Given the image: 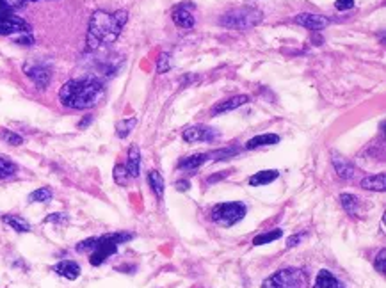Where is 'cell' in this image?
<instances>
[{
	"instance_id": "6da1fadb",
	"label": "cell",
	"mask_w": 386,
	"mask_h": 288,
	"mask_svg": "<svg viewBox=\"0 0 386 288\" xmlns=\"http://www.w3.org/2000/svg\"><path fill=\"white\" fill-rule=\"evenodd\" d=\"M128 20L126 11H116V13H105L96 11L91 16L88 31V50H96L102 45H111L118 39Z\"/></svg>"
},
{
	"instance_id": "7a4b0ae2",
	"label": "cell",
	"mask_w": 386,
	"mask_h": 288,
	"mask_svg": "<svg viewBox=\"0 0 386 288\" xmlns=\"http://www.w3.org/2000/svg\"><path fill=\"white\" fill-rule=\"evenodd\" d=\"M103 98L102 82L95 78H77L70 80L59 91V100L68 108H89L95 107Z\"/></svg>"
},
{
	"instance_id": "3957f363",
	"label": "cell",
	"mask_w": 386,
	"mask_h": 288,
	"mask_svg": "<svg viewBox=\"0 0 386 288\" xmlns=\"http://www.w3.org/2000/svg\"><path fill=\"white\" fill-rule=\"evenodd\" d=\"M132 237H134L132 233H111L105 235V237H100L98 242H96L95 251L91 253V258H89L91 265H95V267L102 265L109 256H112V254L118 251L119 244L132 240Z\"/></svg>"
},
{
	"instance_id": "277c9868",
	"label": "cell",
	"mask_w": 386,
	"mask_h": 288,
	"mask_svg": "<svg viewBox=\"0 0 386 288\" xmlns=\"http://www.w3.org/2000/svg\"><path fill=\"white\" fill-rule=\"evenodd\" d=\"M262 13L256 9H249V7H241L226 13L221 18V25L228 29H235V31H247V29L254 27L262 21Z\"/></svg>"
},
{
	"instance_id": "5b68a950",
	"label": "cell",
	"mask_w": 386,
	"mask_h": 288,
	"mask_svg": "<svg viewBox=\"0 0 386 288\" xmlns=\"http://www.w3.org/2000/svg\"><path fill=\"white\" fill-rule=\"evenodd\" d=\"M247 208L244 203H219L212 208V220L224 228H231L233 224H237L239 220L244 219Z\"/></svg>"
},
{
	"instance_id": "8992f818",
	"label": "cell",
	"mask_w": 386,
	"mask_h": 288,
	"mask_svg": "<svg viewBox=\"0 0 386 288\" xmlns=\"http://www.w3.org/2000/svg\"><path fill=\"white\" fill-rule=\"evenodd\" d=\"M0 34L2 36H22L31 34V25L20 18L13 9L0 4Z\"/></svg>"
},
{
	"instance_id": "52a82bcc",
	"label": "cell",
	"mask_w": 386,
	"mask_h": 288,
	"mask_svg": "<svg viewBox=\"0 0 386 288\" xmlns=\"http://www.w3.org/2000/svg\"><path fill=\"white\" fill-rule=\"evenodd\" d=\"M219 134L213 128H208V126L203 125H196V126H189L187 130H183V141L187 143H200V141H205V143H212L216 141V137Z\"/></svg>"
},
{
	"instance_id": "ba28073f",
	"label": "cell",
	"mask_w": 386,
	"mask_h": 288,
	"mask_svg": "<svg viewBox=\"0 0 386 288\" xmlns=\"http://www.w3.org/2000/svg\"><path fill=\"white\" fill-rule=\"evenodd\" d=\"M295 24L306 27L310 31H322L329 25V18L322 16V14H313V13H303L295 16Z\"/></svg>"
},
{
	"instance_id": "9c48e42d",
	"label": "cell",
	"mask_w": 386,
	"mask_h": 288,
	"mask_svg": "<svg viewBox=\"0 0 386 288\" xmlns=\"http://www.w3.org/2000/svg\"><path fill=\"white\" fill-rule=\"evenodd\" d=\"M24 70H25V75H27L29 78H32L34 84L39 89L47 87V84L50 82L52 73L45 64H36V62H34V64H25Z\"/></svg>"
},
{
	"instance_id": "30bf717a",
	"label": "cell",
	"mask_w": 386,
	"mask_h": 288,
	"mask_svg": "<svg viewBox=\"0 0 386 288\" xmlns=\"http://www.w3.org/2000/svg\"><path fill=\"white\" fill-rule=\"evenodd\" d=\"M173 21L182 29H192L194 27L196 18H194L192 11H190V4H182L180 7H176V9L173 11Z\"/></svg>"
},
{
	"instance_id": "8fae6325",
	"label": "cell",
	"mask_w": 386,
	"mask_h": 288,
	"mask_svg": "<svg viewBox=\"0 0 386 288\" xmlns=\"http://www.w3.org/2000/svg\"><path fill=\"white\" fill-rule=\"evenodd\" d=\"M52 271L57 272V274L62 276V278L73 281V279H77L78 276H80V265L73 260H62V261H59V263H55L54 267H52Z\"/></svg>"
},
{
	"instance_id": "7c38bea8",
	"label": "cell",
	"mask_w": 386,
	"mask_h": 288,
	"mask_svg": "<svg viewBox=\"0 0 386 288\" xmlns=\"http://www.w3.org/2000/svg\"><path fill=\"white\" fill-rule=\"evenodd\" d=\"M247 102H249V96L247 95H239V96H233V98H228L224 100V102L217 103V105L212 108V116H219V114H224V112L235 110V108L246 105Z\"/></svg>"
},
{
	"instance_id": "4fadbf2b",
	"label": "cell",
	"mask_w": 386,
	"mask_h": 288,
	"mask_svg": "<svg viewBox=\"0 0 386 288\" xmlns=\"http://www.w3.org/2000/svg\"><path fill=\"white\" fill-rule=\"evenodd\" d=\"M295 274H297L295 271H280L265 279L262 288H288V283L294 279Z\"/></svg>"
},
{
	"instance_id": "5bb4252c",
	"label": "cell",
	"mask_w": 386,
	"mask_h": 288,
	"mask_svg": "<svg viewBox=\"0 0 386 288\" xmlns=\"http://www.w3.org/2000/svg\"><path fill=\"white\" fill-rule=\"evenodd\" d=\"M126 171H128L130 178H137L141 171V151L137 146H130L128 149V160H126Z\"/></svg>"
},
{
	"instance_id": "9a60e30c",
	"label": "cell",
	"mask_w": 386,
	"mask_h": 288,
	"mask_svg": "<svg viewBox=\"0 0 386 288\" xmlns=\"http://www.w3.org/2000/svg\"><path fill=\"white\" fill-rule=\"evenodd\" d=\"M278 176H280V171L267 169V171H258V173H254L247 182H249L251 187H262V185H269V183H272Z\"/></svg>"
},
{
	"instance_id": "2e32d148",
	"label": "cell",
	"mask_w": 386,
	"mask_h": 288,
	"mask_svg": "<svg viewBox=\"0 0 386 288\" xmlns=\"http://www.w3.org/2000/svg\"><path fill=\"white\" fill-rule=\"evenodd\" d=\"M333 166L336 169V174L344 180H349V178L354 176V166L349 162V160L342 159L340 155H333Z\"/></svg>"
},
{
	"instance_id": "e0dca14e",
	"label": "cell",
	"mask_w": 386,
	"mask_h": 288,
	"mask_svg": "<svg viewBox=\"0 0 386 288\" xmlns=\"http://www.w3.org/2000/svg\"><path fill=\"white\" fill-rule=\"evenodd\" d=\"M280 137L276 134H262V136H254L253 139H249L246 143L247 149H256V148H264V146H271V144H278Z\"/></svg>"
},
{
	"instance_id": "ac0fdd59",
	"label": "cell",
	"mask_w": 386,
	"mask_h": 288,
	"mask_svg": "<svg viewBox=\"0 0 386 288\" xmlns=\"http://www.w3.org/2000/svg\"><path fill=\"white\" fill-rule=\"evenodd\" d=\"M313 288H346V286H344L342 283H340L338 279L331 274V272L324 269V271H320L317 274L315 286H313Z\"/></svg>"
},
{
	"instance_id": "d6986e66",
	"label": "cell",
	"mask_w": 386,
	"mask_h": 288,
	"mask_svg": "<svg viewBox=\"0 0 386 288\" xmlns=\"http://www.w3.org/2000/svg\"><path fill=\"white\" fill-rule=\"evenodd\" d=\"M208 159H210V155H207V153H196V155L185 157V159L180 160L178 167L180 169H198V167L203 166Z\"/></svg>"
},
{
	"instance_id": "ffe728a7",
	"label": "cell",
	"mask_w": 386,
	"mask_h": 288,
	"mask_svg": "<svg viewBox=\"0 0 386 288\" xmlns=\"http://www.w3.org/2000/svg\"><path fill=\"white\" fill-rule=\"evenodd\" d=\"M361 187L367 190H376V192H383L386 189V176L384 174H374V176L363 178Z\"/></svg>"
},
{
	"instance_id": "44dd1931",
	"label": "cell",
	"mask_w": 386,
	"mask_h": 288,
	"mask_svg": "<svg viewBox=\"0 0 386 288\" xmlns=\"http://www.w3.org/2000/svg\"><path fill=\"white\" fill-rule=\"evenodd\" d=\"M2 220L7 224V226L13 228L14 231H20V233H27V231H31V224L20 215H4Z\"/></svg>"
},
{
	"instance_id": "7402d4cb",
	"label": "cell",
	"mask_w": 386,
	"mask_h": 288,
	"mask_svg": "<svg viewBox=\"0 0 386 288\" xmlns=\"http://www.w3.org/2000/svg\"><path fill=\"white\" fill-rule=\"evenodd\" d=\"M148 183L152 187V190L157 194L159 197H162L164 189H166V183H164V178L159 171H149L148 173Z\"/></svg>"
},
{
	"instance_id": "603a6c76",
	"label": "cell",
	"mask_w": 386,
	"mask_h": 288,
	"mask_svg": "<svg viewBox=\"0 0 386 288\" xmlns=\"http://www.w3.org/2000/svg\"><path fill=\"white\" fill-rule=\"evenodd\" d=\"M340 203H342L344 210L347 212L349 215H356L358 214V197L354 196V194H349V192H344L340 194Z\"/></svg>"
},
{
	"instance_id": "cb8c5ba5",
	"label": "cell",
	"mask_w": 386,
	"mask_h": 288,
	"mask_svg": "<svg viewBox=\"0 0 386 288\" xmlns=\"http://www.w3.org/2000/svg\"><path fill=\"white\" fill-rule=\"evenodd\" d=\"M136 125H137V119L136 118L121 119V121L116 123V136L121 137V139H125V137H128L130 132L136 128Z\"/></svg>"
},
{
	"instance_id": "d4e9b609",
	"label": "cell",
	"mask_w": 386,
	"mask_h": 288,
	"mask_svg": "<svg viewBox=\"0 0 386 288\" xmlns=\"http://www.w3.org/2000/svg\"><path fill=\"white\" fill-rule=\"evenodd\" d=\"M283 235V231L281 230H272L269 231V233H262V235H256V237L253 238V244L254 246H264V244H269V242H274L278 240V238Z\"/></svg>"
},
{
	"instance_id": "484cf974",
	"label": "cell",
	"mask_w": 386,
	"mask_h": 288,
	"mask_svg": "<svg viewBox=\"0 0 386 288\" xmlns=\"http://www.w3.org/2000/svg\"><path fill=\"white\" fill-rule=\"evenodd\" d=\"M52 200V190L48 187H41V189L34 190V192L29 196V201L31 203H47V201Z\"/></svg>"
},
{
	"instance_id": "4316f807",
	"label": "cell",
	"mask_w": 386,
	"mask_h": 288,
	"mask_svg": "<svg viewBox=\"0 0 386 288\" xmlns=\"http://www.w3.org/2000/svg\"><path fill=\"white\" fill-rule=\"evenodd\" d=\"M14 173H16V166H14L11 160H7V159H4V157H0V180L13 176Z\"/></svg>"
},
{
	"instance_id": "83f0119b",
	"label": "cell",
	"mask_w": 386,
	"mask_h": 288,
	"mask_svg": "<svg viewBox=\"0 0 386 288\" xmlns=\"http://www.w3.org/2000/svg\"><path fill=\"white\" fill-rule=\"evenodd\" d=\"M128 171H126L125 166H116L114 167V182L118 183V185H126L128 183Z\"/></svg>"
},
{
	"instance_id": "f1b7e54d",
	"label": "cell",
	"mask_w": 386,
	"mask_h": 288,
	"mask_svg": "<svg viewBox=\"0 0 386 288\" xmlns=\"http://www.w3.org/2000/svg\"><path fill=\"white\" fill-rule=\"evenodd\" d=\"M0 137H2V139L6 141L7 144H11V146H20L22 143H24L22 136H18V134H14V132H9V130H4V132H0Z\"/></svg>"
},
{
	"instance_id": "f546056e",
	"label": "cell",
	"mask_w": 386,
	"mask_h": 288,
	"mask_svg": "<svg viewBox=\"0 0 386 288\" xmlns=\"http://www.w3.org/2000/svg\"><path fill=\"white\" fill-rule=\"evenodd\" d=\"M96 242H98V238H88V240H84V242H80V244H77V251H78V253L95 251Z\"/></svg>"
},
{
	"instance_id": "4dcf8cb0",
	"label": "cell",
	"mask_w": 386,
	"mask_h": 288,
	"mask_svg": "<svg viewBox=\"0 0 386 288\" xmlns=\"http://www.w3.org/2000/svg\"><path fill=\"white\" fill-rule=\"evenodd\" d=\"M239 151H241V149H239V148H233V146H231V148H224V149H221V151L216 153V157H217L216 160H226V159H230V157L237 155Z\"/></svg>"
},
{
	"instance_id": "1f68e13d",
	"label": "cell",
	"mask_w": 386,
	"mask_h": 288,
	"mask_svg": "<svg viewBox=\"0 0 386 288\" xmlns=\"http://www.w3.org/2000/svg\"><path fill=\"white\" fill-rule=\"evenodd\" d=\"M29 0H0V4H4L6 7H9V9L16 11V9H22V7L27 6Z\"/></svg>"
},
{
	"instance_id": "d6a6232c",
	"label": "cell",
	"mask_w": 386,
	"mask_h": 288,
	"mask_svg": "<svg viewBox=\"0 0 386 288\" xmlns=\"http://www.w3.org/2000/svg\"><path fill=\"white\" fill-rule=\"evenodd\" d=\"M171 68V62H169V54H164L160 55L159 59V66H157V70H159V73H164L167 72V70Z\"/></svg>"
},
{
	"instance_id": "836d02e7",
	"label": "cell",
	"mask_w": 386,
	"mask_h": 288,
	"mask_svg": "<svg viewBox=\"0 0 386 288\" xmlns=\"http://www.w3.org/2000/svg\"><path fill=\"white\" fill-rule=\"evenodd\" d=\"M376 269H377V272H381V274H384V272H386V251H384V249L379 253V256H377Z\"/></svg>"
},
{
	"instance_id": "e575fe53",
	"label": "cell",
	"mask_w": 386,
	"mask_h": 288,
	"mask_svg": "<svg viewBox=\"0 0 386 288\" xmlns=\"http://www.w3.org/2000/svg\"><path fill=\"white\" fill-rule=\"evenodd\" d=\"M352 6H354V0H336L335 2V7L338 11H347L351 9Z\"/></svg>"
},
{
	"instance_id": "d590c367",
	"label": "cell",
	"mask_w": 386,
	"mask_h": 288,
	"mask_svg": "<svg viewBox=\"0 0 386 288\" xmlns=\"http://www.w3.org/2000/svg\"><path fill=\"white\" fill-rule=\"evenodd\" d=\"M66 220H68L66 214H52L45 219V223H66Z\"/></svg>"
},
{
	"instance_id": "8d00e7d4",
	"label": "cell",
	"mask_w": 386,
	"mask_h": 288,
	"mask_svg": "<svg viewBox=\"0 0 386 288\" xmlns=\"http://www.w3.org/2000/svg\"><path fill=\"white\" fill-rule=\"evenodd\" d=\"M230 173H231V171H223V173H219V174H213V176H208V178H207V183H216V182H219V180H224V178L230 176Z\"/></svg>"
},
{
	"instance_id": "74e56055",
	"label": "cell",
	"mask_w": 386,
	"mask_h": 288,
	"mask_svg": "<svg viewBox=\"0 0 386 288\" xmlns=\"http://www.w3.org/2000/svg\"><path fill=\"white\" fill-rule=\"evenodd\" d=\"M303 238V235H294V237L287 238V248H294V246H297V242Z\"/></svg>"
},
{
	"instance_id": "f35d334b",
	"label": "cell",
	"mask_w": 386,
	"mask_h": 288,
	"mask_svg": "<svg viewBox=\"0 0 386 288\" xmlns=\"http://www.w3.org/2000/svg\"><path fill=\"white\" fill-rule=\"evenodd\" d=\"M189 187H190V183L187 180H178V182H176V189H178V190H187Z\"/></svg>"
},
{
	"instance_id": "ab89813d",
	"label": "cell",
	"mask_w": 386,
	"mask_h": 288,
	"mask_svg": "<svg viewBox=\"0 0 386 288\" xmlns=\"http://www.w3.org/2000/svg\"><path fill=\"white\" fill-rule=\"evenodd\" d=\"M91 121H93V116H88V118H84V119H82V121H80V125H78V126H80V128H84V126H88Z\"/></svg>"
},
{
	"instance_id": "60d3db41",
	"label": "cell",
	"mask_w": 386,
	"mask_h": 288,
	"mask_svg": "<svg viewBox=\"0 0 386 288\" xmlns=\"http://www.w3.org/2000/svg\"><path fill=\"white\" fill-rule=\"evenodd\" d=\"M32 2H34V0H32Z\"/></svg>"
}]
</instances>
